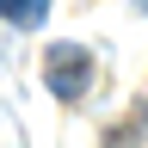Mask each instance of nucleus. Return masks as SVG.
I'll return each instance as SVG.
<instances>
[{
  "label": "nucleus",
  "mask_w": 148,
  "mask_h": 148,
  "mask_svg": "<svg viewBox=\"0 0 148 148\" xmlns=\"http://www.w3.org/2000/svg\"><path fill=\"white\" fill-rule=\"evenodd\" d=\"M43 86L56 92V99H80V92L92 86V56L80 43H56L43 56Z\"/></svg>",
  "instance_id": "obj_1"
},
{
  "label": "nucleus",
  "mask_w": 148,
  "mask_h": 148,
  "mask_svg": "<svg viewBox=\"0 0 148 148\" xmlns=\"http://www.w3.org/2000/svg\"><path fill=\"white\" fill-rule=\"evenodd\" d=\"M0 18H6V25H43L49 18V0H0Z\"/></svg>",
  "instance_id": "obj_2"
}]
</instances>
